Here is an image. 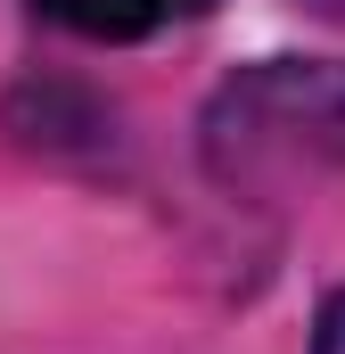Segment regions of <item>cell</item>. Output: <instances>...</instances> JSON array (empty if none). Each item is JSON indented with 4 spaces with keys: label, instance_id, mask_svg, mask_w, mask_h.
I'll list each match as a JSON object with an SVG mask.
<instances>
[{
    "label": "cell",
    "instance_id": "obj_1",
    "mask_svg": "<svg viewBox=\"0 0 345 354\" xmlns=\"http://www.w3.org/2000/svg\"><path fill=\"white\" fill-rule=\"evenodd\" d=\"M50 25H66V33H90V41H140V33H157L172 17H189V8H206V0H33Z\"/></svg>",
    "mask_w": 345,
    "mask_h": 354
},
{
    "label": "cell",
    "instance_id": "obj_2",
    "mask_svg": "<svg viewBox=\"0 0 345 354\" xmlns=\"http://www.w3.org/2000/svg\"><path fill=\"white\" fill-rule=\"evenodd\" d=\"M313 354H345V288L321 305V330H313Z\"/></svg>",
    "mask_w": 345,
    "mask_h": 354
}]
</instances>
